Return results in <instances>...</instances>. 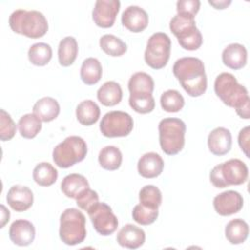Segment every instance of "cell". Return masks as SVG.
<instances>
[{
	"mask_svg": "<svg viewBox=\"0 0 250 250\" xmlns=\"http://www.w3.org/2000/svg\"><path fill=\"white\" fill-rule=\"evenodd\" d=\"M214 91L225 104L235 109L238 116L249 119L250 99L248 91L237 82L231 73L223 72L219 74L214 82Z\"/></svg>",
	"mask_w": 250,
	"mask_h": 250,
	"instance_id": "cell-1",
	"label": "cell"
},
{
	"mask_svg": "<svg viewBox=\"0 0 250 250\" xmlns=\"http://www.w3.org/2000/svg\"><path fill=\"white\" fill-rule=\"evenodd\" d=\"M173 73L190 97H200L207 89V76L202 61L194 57H184L173 65Z\"/></svg>",
	"mask_w": 250,
	"mask_h": 250,
	"instance_id": "cell-2",
	"label": "cell"
},
{
	"mask_svg": "<svg viewBox=\"0 0 250 250\" xmlns=\"http://www.w3.org/2000/svg\"><path fill=\"white\" fill-rule=\"evenodd\" d=\"M9 25L14 32L31 39L44 36L49 27L47 19L42 13L22 9L16 10L11 14Z\"/></svg>",
	"mask_w": 250,
	"mask_h": 250,
	"instance_id": "cell-3",
	"label": "cell"
},
{
	"mask_svg": "<svg viewBox=\"0 0 250 250\" xmlns=\"http://www.w3.org/2000/svg\"><path fill=\"white\" fill-rule=\"evenodd\" d=\"M209 177L212 185L218 188L239 186L247 181L248 168L240 159L232 158L216 165L211 170Z\"/></svg>",
	"mask_w": 250,
	"mask_h": 250,
	"instance_id": "cell-4",
	"label": "cell"
},
{
	"mask_svg": "<svg viewBox=\"0 0 250 250\" xmlns=\"http://www.w3.org/2000/svg\"><path fill=\"white\" fill-rule=\"evenodd\" d=\"M186 130L185 122L180 118L169 117L159 122V144L164 153L176 155L184 148Z\"/></svg>",
	"mask_w": 250,
	"mask_h": 250,
	"instance_id": "cell-5",
	"label": "cell"
},
{
	"mask_svg": "<svg viewBox=\"0 0 250 250\" xmlns=\"http://www.w3.org/2000/svg\"><path fill=\"white\" fill-rule=\"evenodd\" d=\"M61 240L66 245H76L86 237V219L84 214L76 208L65 209L60 218Z\"/></svg>",
	"mask_w": 250,
	"mask_h": 250,
	"instance_id": "cell-6",
	"label": "cell"
},
{
	"mask_svg": "<svg viewBox=\"0 0 250 250\" xmlns=\"http://www.w3.org/2000/svg\"><path fill=\"white\" fill-rule=\"evenodd\" d=\"M169 27L183 49L194 51L202 45V35L196 27L194 18L177 14L171 19Z\"/></svg>",
	"mask_w": 250,
	"mask_h": 250,
	"instance_id": "cell-7",
	"label": "cell"
},
{
	"mask_svg": "<svg viewBox=\"0 0 250 250\" xmlns=\"http://www.w3.org/2000/svg\"><path fill=\"white\" fill-rule=\"evenodd\" d=\"M88 148L86 142L79 136H69L55 146L53 160L60 168H68L82 161Z\"/></svg>",
	"mask_w": 250,
	"mask_h": 250,
	"instance_id": "cell-8",
	"label": "cell"
},
{
	"mask_svg": "<svg viewBox=\"0 0 250 250\" xmlns=\"http://www.w3.org/2000/svg\"><path fill=\"white\" fill-rule=\"evenodd\" d=\"M171 39L164 32H155L147 40L145 62L153 69L163 68L170 58Z\"/></svg>",
	"mask_w": 250,
	"mask_h": 250,
	"instance_id": "cell-9",
	"label": "cell"
},
{
	"mask_svg": "<svg viewBox=\"0 0 250 250\" xmlns=\"http://www.w3.org/2000/svg\"><path fill=\"white\" fill-rule=\"evenodd\" d=\"M134 127L132 116L120 110L105 113L100 123L101 133L106 138H118L128 136Z\"/></svg>",
	"mask_w": 250,
	"mask_h": 250,
	"instance_id": "cell-10",
	"label": "cell"
},
{
	"mask_svg": "<svg viewBox=\"0 0 250 250\" xmlns=\"http://www.w3.org/2000/svg\"><path fill=\"white\" fill-rule=\"evenodd\" d=\"M87 213L94 229L99 234L107 236L116 230L118 227L117 217L113 214L111 208L106 203L98 201L89 208Z\"/></svg>",
	"mask_w": 250,
	"mask_h": 250,
	"instance_id": "cell-11",
	"label": "cell"
},
{
	"mask_svg": "<svg viewBox=\"0 0 250 250\" xmlns=\"http://www.w3.org/2000/svg\"><path fill=\"white\" fill-rule=\"evenodd\" d=\"M120 9L118 0H98L92 12L94 22L102 28L111 27Z\"/></svg>",
	"mask_w": 250,
	"mask_h": 250,
	"instance_id": "cell-12",
	"label": "cell"
},
{
	"mask_svg": "<svg viewBox=\"0 0 250 250\" xmlns=\"http://www.w3.org/2000/svg\"><path fill=\"white\" fill-rule=\"evenodd\" d=\"M213 206L219 215L229 216L242 209L243 197L235 190H227L214 197Z\"/></svg>",
	"mask_w": 250,
	"mask_h": 250,
	"instance_id": "cell-13",
	"label": "cell"
},
{
	"mask_svg": "<svg viewBox=\"0 0 250 250\" xmlns=\"http://www.w3.org/2000/svg\"><path fill=\"white\" fill-rule=\"evenodd\" d=\"M9 237L16 245L27 246L31 244L35 238V228L33 224L27 220H16L10 227Z\"/></svg>",
	"mask_w": 250,
	"mask_h": 250,
	"instance_id": "cell-14",
	"label": "cell"
},
{
	"mask_svg": "<svg viewBox=\"0 0 250 250\" xmlns=\"http://www.w3.org/2000/svg\"><path fill=\"white\" fill-rule=\"evenodd\" d=\"M121 22L129 31L139 33L146 28L148 16L143 8L139 6H129L122 13Z\"/></svg>",
	"mask_w": 250,
	"mask_h": 250,
	"instance_id": "cell-15",
	"label": "cell"
},
{
	"mask_svg": "<svg viewBox=\"0 0 250 250\" xmlns=\"http://www.w3.org/2000/svg\"><path fill=\"white\" fill-rule=\"evenodd\" d=\"M232 138L230 131L225 127H217L210 132L207 139L208 148L214 155L227 154L231 147Z\"/></svg>",
	"mask_w": 250,
	"mask_h": 250,
	"instance_id": "cell-16",
	"label": "cell"
},
{
	"mask_svg": "<svg viewBox=\"0 0 250 250\" xmlns=\"http://www.w3.org/2000/svg\"><path fill=\"white\" fill-rule=\"evenodd\" d=\"M6 200L13 210L17 212H23L32 206L33 193L29 188L16 185L8 190Z\"/></svg>",
	"mask_w": 250,
	"mask_h": 250,
	"instance_id": "cell-17",
	"label": "cell"
},
{
	"mask_svg": "<svg viewBox=\"0 0 250 250\" xmlns=\"http://www.w3.org/2000/svg\"><path fill=\"white\" fill-rule=\"evenodd\" d=\"M116 240L122 247L137 249L145 243L146 233L141 228L133 224H127L118 231Z\"/></svg>",
	"mask_w": 250,
	"mask_h": 250,
	"instance_id": "cell-18",
	"label": "cell"
},
{
	"mask_svg": "<svg viewBox=\"0 0 250 250\" xmlns=\"http://www.w3.org/2000/svg\"><path fill=\"white\" fill-rule=\"evenodd\" d=\"M164 168L162 157L156 152H146L138 161V172L146 179L158 177Z\"/></svg>",
	"mask_w": 250,
	"mask_h": 250,
	"instance_id": "cell-19",
	"label": "cell"
},
{
	"mask_svg": "<svg viewBox=\"0 0 250 250\" xmlns=\"http://www.w3.org/2000/svg\"><path fill=\"white\" fill-rule=\"evenodd\" d=\"M222 61L226 66L238 70L244 67L247 62V50L239 43H231L224 49Z\"/></svg>",
	"mask_w": 250,
	"mask_h": 250,
	"instance_id": "cell-20",
	"label": "cell"
},
{
	"mask_svg": "<svg viewBox=\"0 0 250 250\" xmlns=\"http://www.w3.org/2000/svg\"><path fill=\"white\" fill-rule=\"evenodd\" d=\"M32 109L33 113L42 122H50L58 117L60 113V104L54 98L44 97L34 104Z\"/></svg>",
	"mask_w": 250,
	"mask_h": 250,
	"instance_id": "cell-21",
	"label": "cell"
},
{
	"mask_svg": "<svg viewBox=\"0 0 250 250\" xmlns=\"http://www.w3.org/2000/svg\"><path fill=\"white\" fill-rule=\"evenodd\" d=\"M90 188L87 179L80 174L72 173L63 178L61 183V189L68 198H76L83 190Z\"/></svg>",
	"mask_w": 250,
	"mask_h": 250,
	"instance_id": "cell-22",
	"label": "cell"
},
{
	"mask_svg": "<svg viewBox=\"0 0 250 250\" xmlns=\"http://www.w3.org/2000/svg\"><path fill=\"white\" fill-rule=\"evenodd\" d=\"M121 86L115 81H107L104 83L97 92L99 102L104 106H113L118 104L122 100Z\"/></svg>",
	"mask_w": 250,
	"mask_h": 250,
	"instance_id": "cell-23",
	"label": "cell"
},
{
	"mask_svg": "<svg viewBox=\"0 0 250 250\" xmlns=\"http://www.w3.org/2000/svg\"><path fill=\"white\" fill-rule=\"evenodd\" d=\"M101 109L99 105L92 100L81 102L76 107V117L78 122L84 126L95 124L100 117Z\"/></svg>",
	"mask_w": 250,
	"mask_h": 250,
	"instance_id": "cell-24",
	"label": "cell"
},
{
	"mask_svg": "<svg viewBox=\"0 0 250 250\" xmlns=\"http://www.w3.org/2000/svg\"><path fill=\"white\" fill-rule=\"evenodd\" d=\"M128 89L132 95L152 94L154 81L152 77L146 72H136L129 79Z\"/></svg>",
	"mask_w": 250,
	"mask_h": 250,
	"instance_id": "cell-25",
	"label": "cell"
},
{
	"mask_svg": "<svg viewBox=\"0 0 250 250\" xmlns=\"http://www.w3.org/2000/svg\"><path fill=\"white\" fill-rule=\"evenodd\" d=\"M249 233L248 224L242 219H233L229 221L225 229L226 238L231 244L243 243Z\"/></svg>",
	"mask_w": 250,
	"mask_h": 250,
	"instance_id": "cell-26",
	"label": "cell"
},
{
	"mask_svg": "<svg viewBox=\"0 0 250 250\" xmlns=\"http://www.w3.org/2000/svg\"><path fill=\"white\" fill-rule=\"evenodd\" d=\"M78 54L77 41L72 36H66L60 41L58 48L59 62L62 66L71 65Z\"/></svg>",
	"mask_w": 250,
	"mask_h": 250,
	"instance_id": "cell-27",
	"label": "cell"
},
{
	"mask_svg": "<svg viewBox=\"0 0 250 250\" xmlns=\"http://www.w3.org/2000/svg\"><path fill=\"white\" fill-rule=\"evenodd\" d=\"M103 75L102 64L96 58H88L84 60L80 68V77L84 84L95 85Z\"/></svg>",
	"mask_w": 250,
	"mask_h": 250,
	"instance_id": "cell-28",
	"label": "cell"
},
{
	"mask_svg": "<svg viewBox=\"0 0 250 250\" xmlns=\"http://www.w3.org/2000/svg\"><path fill=\"white\" fill-rule=\"evenodd\" d=\"M100 165L108 171L117 170L122 163V153L120 149L114 146H106L99 152Z\"/></svg>",
	"mask_w": 250,
	"mask_h": 250,
	"instance_id": "cell-29",
	"label": "cell"
},
{
	"mask_svg": "<svg viewBox=\"0 0 250 250\" xmlns=\"http://www.w3.org/2000/svg\"><path fill=\"white\" fill-rule=\"evenodd\" d=\"M34 182L41 187H50L58 179V171L48 162H41L37 164L32 173Z\"/></svg>",
	"mask_w": 250,
	"mask_h": 250,
	"instance_id": "cell-30",
	"label": "cell"
},
{
	"mask_svg": "<svg viewBox=\"0 0 250 250\" xmlns=\"http://www.w3.org/2000/svg\"><path fill=\"white\" fill-rule=\"evenodd\" d=\"M52 55L53 52L51 46L44 42L31 45L27 54L29 62L37 66H44L48 64L52 59Z\"/></svg>",
	"mask_w": 250,
	"mask_h": 250,
	"instance_id": "cell-31",
	"label": "cell"
},
{
	"mask_svg": "<svg viewBox=\"0 0 250 250\" xmlns=\"http://www.w3.org/2000/svg\"><path fill=\"white\" fill-rule=\"evenodd\" d=\"M41 122L42 121L34 113H26L22 115L18 122L21 136L25 139H33L42 128Z\"/></svg>",
	"mask_w": 250,
	"mask_h": 250,
	"instance_id": "cell-32",
	"label": "cell"
},
{
	"mask_svg": "<svg viewBox=\"0 0 250 250\" xmlns=\"http://www.w3.org/2000/svg\"><path fill=\"white\" fill-rule=\"evenodd\" d=\"M101 49L108 56L120 57L127 52V45L117 36L104 34L100 39Z\"/></svg>",
	"mask_w": 250,
	"mask_h": 250,
	"instance_id": "cell-33",
	"label": "cell"
},
{
	"mask_svg": "<svg viewBox=\"0 0 250 250\" xmlns=\"http://www.w3.org/2000/svg\"><path fill=\"white\" fill-rule=\"evenodd\" d=\"M140 204L151 209H158L162 202V194L158 188L153 185H146L139 192Z\"/></svg>",
	"mask_w": 250,
	"mask_h": 250,
	"instance_id": "cell-34",
	"label": "cell"
},
{
	"mask_svg": "<svg viewBox=\"0 0 250 250\" xmlns=\"http://www.w3.org/2000/svg\"><path fill=\"white\" fill-rule=\"evenodd\" d=\"M160 105L167 112H178L185 105L184 97L177 90H167L160 97Z\"/></svg>",
	"mask_w": 250,
	"mask_h": 250,
	"instance_id": "cell-35",
	"label": "cell"
},
{
	"mask_svg": "<svg viewBox=\"0 0 250 250\" xmlns=\"http://www.w3.org/2000/svg\"><path fill=\"white\" fill-rule=\"evenodd\" d=\"M130 106L138 113L146 114L151 112L155 106V101L152 94L132 95L129 97Z\"/></svg>",
	"mask_w": 250,
	"mask_h": 250,
	"instance_id": "cell-36",
	"label": "cell"
},
{
	"mask_svg": "<svg viewBox=\"0 0 250 250\" xmlns=\"http://www.w3.org/2000/svg\"><path fill=\"white\" fill-rule=\"evenodd\" d=\"M132 217L138 224L147 226L156 221L158 217V209H151L145 207L142 204H137L132 211Z\"/></svg>",
	"mask_w": 250,
	"mask_h": 250,
	"instance_id": "cell-37",
	"label": "cell"
},
{
	"mask_svg": "<svg viewBox=\"0 0 250 250\" xmlns=\"http://www.w3.org/2000/svg\"><path fill=\"white\" fill-rule=\"evenodd\" d=\"M0 139L3 142L10 141L14 138L17 126L11 115L4 109H0Z\"/></svg>",
	"mask_w": 250,
	"mask_h": 250,
	"instance_id": "cell-38",
	"label": "cell"
},
{
	"mask_svg": "<svg viewBox=\"0 0 250 250\" xmlns=\"http://www.w3.org/2000/svg\"><path fill=\"white\" fill-rule=\"evenodd\" d=\"M77 206L85 211H88L90 207H92L95 203L99 201V195L97 191L91 189L90 188L83 190L76 198Z\"/></svg>",
	"mask_w": 250,
	"mask_h": 250,
	"instance_id": "cell-39",
	"label": "cell"
},
{
	"mask_svg": "<svg viewBox=\"0 0 250 250\" xmlns=\"http://www.w3.org/2000/svg\"><path fill=\"white\" fill-rule=\"evenodd\" d=\"M200 8L198 0H180L177 2V12L179 15L194 18Z\"/></svg>",
	"mask_w": 250,
	"mask_h": 250,
	"instance_id": "cell-40",
	"label": "cell"
},
{
	"mask_svg": "<svg viewBox=\"0 0 250 250\" xmlns=\"http://www.w3.org/2000/svg\"><path fill=\"white\" fill-rule=\"evenodd\" d=\"M249 126H246L241 129L238 134V145L247 157H249Z\"/></svg>",
	"mask_w": 250,
	"mask_h": 250,
	"instance_id": "cell-41",
	"label": "cell"
},
{
	"mask_svg": "<svg viewBox=\"0 0 250 250\" xmlns=\"http://www.w3.org/2000/svg\"><path fill=\"white\" fill-rule=\"evenodd\" d=\"M10 220V212L9 210H7V208L1 204V226L0 228H4V226L6 225L7 222H9Z\"/></svg>",
	"mask_w": 250,
	"mask_h": 250,
	"instance_id": "cell-42",
	"label": "cell"
},
{
	"mask_svg": "<svg viewBox=\"0 0 250 250\" xmlns=\"http://www.w3.org/2000/svg\"><path fill=\"white\" fill-rule=\"evenodd\" d=\"M208 3L213 6L215 9H226L229 5L231 4V1H226V0H222V1H208Z\"/></svg>",
	"mask_w": 250,
	"mask_h": 250,
	"instance_id": "cell-43",
	"label": "cell"
}]
</instances>
